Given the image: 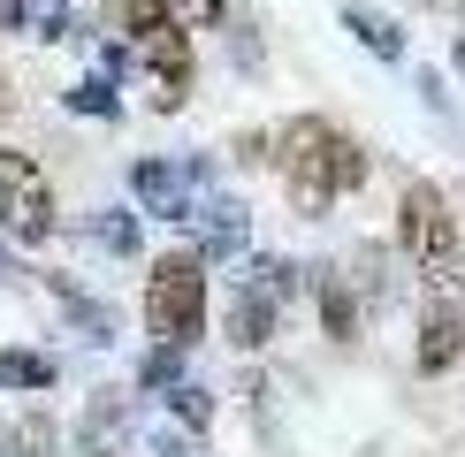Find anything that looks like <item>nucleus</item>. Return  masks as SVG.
I'll return each mask as SVG.
<instances>
[{
    "label": "nucleus",
    "instance_id": "nucleus-2",
    "mask_svg": "<svg viewBox=\"0 0 465 457\" xmlns=\"http://www.w3.org/2000/svg\"><path fill=\"white\" fill-rule=\"evenodd\" d=\"M206 313H214V267L191 252V244L145 259V335L153 343L191 351V343L206 335Z\"/></svg>",
    "mask_w": 465,
    "mask_h": 457
},
{
    "label": "nucleus",
    "instance_id": "nucleus-18",
    "mask_svg": "<svg viewBox=\"0 0 465 457\" xmlns=\"http://www.w3.org/2000/svg\"><path fill=\"white\" fill-rule=\"evenodd\" d=\"M183 358H191V351H176V343H153V351L138 358V396H168L176 381H191Z\"/></svg>",
    "mask_w": 465,
    "mask_h": 457
},
{
    "label": "nucleus",
    "instance_id": "nucleus-23",
    "mask_svg": "<svg viewBox=\"0 0 465 457\" xmlns=\"http://www.w3.org/2000/svg\"><path fill=\"white\" fill-rule=\"evenodd\" d=\"M8 114H15V76L0 69V122H8Z\"/></svg>",
    "mask_w": 465,
    "mask_h": 457
},
{
    "label": "nucleus",
    "instance_id": "nucleus-9",
    "mask_svg": "<svg viewBox=\"0 0 465 457\" xmlns=\"http://www.w3.org/2000/svg\"><path fill=\"white\" fill-rule=\"evenodd\" d=\"M282 313H290L282 297H267L260 282H244V275H237V290H229V313H222V328H229V343H237V351H267V343L282 335Z\"/></svg>",
    "mask_w": 465,
    "mask_h": 457
},
{
    "label": "nucleus",
    "instance_id": "nucleus-14",
    "mask_svg": "<svg viewBox=\"0 0 465 457\" xmlns=\"http://www.w3.org/2000/svg\"><path fill=\"white\" fill-rule=\"evenodd\" d=\"M84 237L100 244V252H114V259H138L145 252V214L138 206H100V214L84 221Z\"/></svg>",
    "mask_w": 465,
    "mask_h": 457
},
{
    "label": "nucleus",
    "instance_id": "nucleus-21",
    "mask_svg": "<svg viewBox=\"0 0 465 457\" xmlns=\"http://www.w3.org/2000/svg\"><path fill=\"white\" fill-rule=\"evenodd\" d=\"M38 24V0H0V31H8V38H24Z\"/></svg>",
    "mask_w": 465,
    "mask_h": 457
},
{
    "label": "nucleus",
    "instance_id": "nucleus-8",
    "mask_svg": "<svg viewBox=\"0 0 465 457\" xmlns=\"http://www.w3.org/2000/svg\"><path fill=\"white\" fill-rule=\"evenodd\" d=\"M130 419H138V404L123 389H92L84 412H76V427H69V450L76 457H114L130 442Z\"/></svg>",
    "mask_w": 465,
    "mask_h": 457
},
{
    "label": "nucleus",
    "instance_id": "nucleus-7",
    "mask_svg": "<svg viewBox=\"0 0 465 457\" xmlns=\"http://www.w3.org/2000/svg\"><path fill=\"white\" fill-rule=\"evenodd\" d=\"M191 252H199L206 267H222V259H237L244 244H252V206L244 199H229V190H206L199 206H191Z\"/></svg>",
    "mask_w": 465,
    "mask_h": 457
},
{
    "label": "nucleus",
    "instance_id": "nucleus-13",
    "mask_svg": "<svg viewBox=\"0 0 465 457\" xmlns=\"http://www.w3.org/2000/svg\"><path fill=\"white\" fill-rule=\"evenodd\" d=\"M343 31H351L374 62H390V69L404 62V24H397V15H381V8H366V0H351V8H343Z\"/></svg>",
    "mask_w": 465,
    "mask_h": 457
},
{
    "label": "nucleus",
    "instance_id": "nucleus-11",
    "mask_svg": "<svg viewBox=\"0 0 465 457\" xmlns=\"http://www.w3.org/2000/svg\"><path fill=\"white\" fill-rule=\"evenodd\" d=\"M62 450H69V434H62V419L46 404H24L0 427V457H62Z\"/></svg>",
    "mask_w": 465,
    "mask_h": 457
},
{
    "label": "nucleus",
    "instance_id": "nucleus-12",
    "mask_svg": "<svg viewBox=\"0 0 465 457\" xmlns=\"http://www.w3.org/2000/svg\"><path fill=\"white\" fill-rule=\"evenodd\" d=\"M54 381H62V358L54 351H38V343H8L0 351V389L8 396H46Z\"/></svg>",
    "mask_w": 465,
    "mask_h": 457
},
{
    "label": "nucleus",
    "instance_id": "nucleus-16",
    "mask_svg": "<svg viewBox=\"0 0 465 457\" xmlns=\"http://www.w3.org/2000/svg\"><path fill=\"white\" fill-rule=\"evenodd\" d=\"M62 107L69 114H92V122H123V84H107V76L92 69V76H76V84L62 92Z\"/></svg>",
    "mask_w": 465,
    "mask_h": 457
},
{
    "label": "nucleus",
    "instance_id": "nucleus-1",
    "mask_svg": "<svg viewBox=\"0 0 465 457\" xmlns=\"http://www.w3.org/2000/svg\"><path fill=\"white\" fill-rule=\"evenodd\" d=\"M275 176L290 190V206H298L305 221H321L336 199H351V190L374 176V160H366V145L343 122H328V114H290L275 130Z\"/></svg>",
    "mask_w": 465,
    "mask_h": 457
},
{
    "label": "nucleus",
    "instance_id": "nucleus-15",
    "mask_svg": "<svg viewBox=\"0 0 465 457\" xmlns=\"http://www.w3.org/2000/svg\"><path fill=\"white\" fill-rule=\"evenodd\" d=\"M161 404H168V419H176V434H191V442L214 427V389H206V381H176Z\"/></svg>",
    "mask_w": 465,
    "mask_h": 457
},
{
    "label": "nucleus",
    "instance_id": "nucleus-10",
    "mask_svg": "<svg viewBox=\"0 0 465 457\" xmlns=\"http://www.w3.org/2000/svg\"><path fill=\"white\" fill-rule=\"evenodd\" d=\"M313 305H321V335H328V343H359V328H366V297L351 290V275H343V267H321Z\"/></svg>",
    "mask_w": 465,
    "mask_h": 457
},
{
    "label": "nucleus",
    "instance_id": "nucleus-17",
    "mask_svg": "<svg viewBox=\"0 0 465 457\" xmlns=\"http://www.w3.org/2000/svg\"><path fill=\"white\" fill-rule=\"evenodd\" d=\"M114 24H123V46L138 53L145 38H161L168 24H176V8H168V0H114Z\"/></svg>",
    "mask_w": 465,
    "mask_h": 457
},
{
    "label": "nucleus",
    "instance_id": "nucleus-19",
    "mask_svg": "<svg viewBox=\"0 0 465 457\" xmlns=\"http://www.w3.org/2000/svg\"><path fill=\"white\" fill-rule=\"evenodd\" d=\"M183 31H229V0H168Z\"/></svg>",
    "mask_w": 465,
    "mask_h": 457
},
{
    "label": "nucleus",
    "instance_id": "nucleus-4",
    "mask_svg": "<svg viewBox=\"0 0 465 457\" xmlns=\"http://www.w3.org/2000/svg\"><path fill=\"white\" fill-rule=\"evenodd\" d=\"M0 237L15 252H46L62 237V190H54L46 160L24 145H0Z\"/></svg>",
    "mask_w": 465,
    "mask_h": 457
},
{
    "label": "nucleus",
    "instance_id": "nucleus-6",
    "mask_svg": "<svg viewBox=\"0 0 465 457\" xmlns=\"http://www.w3.org/2000/svg\"><path fill=\"white\" fill-rule=\"evenodd\" d=\"M412 366L442 381L465 366V282L442 275V282H420V343H412Z\"/></svg>",
    "mask_w": 465,
    "mask_h": 457
},
{
    "label": "nucleus",
    "instance_id": "nucleus-20",
    "mask_svg": "<svg viewBox=\"0 0 465 457\" xmlns=\"http://www.w3.org/2000/svg\"><path fill=\"white\" fill-rule=\"evenodd\" d=\"M237 160H244V168H275V130H244V138H237Z\"/></svg>",
    "mask_w": 465,
    "mask_h": 457
},
{
    "label": "nucleus",
    "instance_id": "nucleus-3",
    "mask_svg": "<svg viewBox=\"0 0 465 457\" xmlns=\"http://www.w3.org/2000/svg\"><path fill=\"white\" fill-rule=\"evenodd\" d=\"M397 259L412 267V282H442L465 259V228L442 199V183H404L397 190Z\"/></svg>",
    "mask_w": 465,
    "mask_h": 457
},
{
    "label": "nucleus",
    "instance_id": "nucleus-5",
    "mask_svg": "<svg viewBox=\"0 0 465 457\" xmlns=\"http://www.w3.org/2000/svg\"><path fill=\"white\" fill-rule=\"evenodd\" d=\"M214 190V152H183V160H161V152H145V160H130V199H138L145 221H168L183 228L191 206Z\"/></svg>",
    "mask_w": 465,
    "mask_h": 457
},
{
    "label": "nucleus",
    "instance_id": "nucleus-22",
    "mask_svg": "<svg viewBox=\"0 0 465 457\" xmlns=\"http://www.w3.org/2000/svg\"><path fill=\"white\" fill-rule=\"evenodd\" d=\"M153 457H199V442H191V434H161V442H153Z\"/></svg>",
    "mask_w": 465,
    "mask_h": 457
},
{
    "label": "nucleus",
    "instance_id": "nucleus-24",
    "mask_svg": "<svg viewBox=\"0 0 465 457\" xmlns=\"http://www.w3.org/2000/svg\"><path fill=\"white\" fill-rule=\"evenodd\" d=\"M450 69H458V76H465V38H458V46H450Z\"/></svg>",
    "mask_w": 465,
    "mask_h": 457
}]
</instances>
